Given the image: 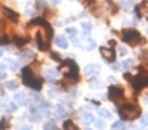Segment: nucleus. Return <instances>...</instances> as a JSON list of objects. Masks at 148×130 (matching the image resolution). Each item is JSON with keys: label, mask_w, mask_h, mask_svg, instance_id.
Instances as JSON below:
<instances>
[{"label": "nucleus", "mask_w": 148, "mask_h": 130, "mask_svg": "<svg viewBox=\"0 0 148 130\" xmlns=\"http://www.w3.org/2000/svg\"><path fill=\"white\" fill-rule=\"evenodd\" d=\"M55 43L58 47H61V49H67L68 47V40L64 37V35H58V37L55 39Z\"/></svg>", "instance_id": "nucleus-12"}, {"label": "nucleus", "mask_w": 148, "mask_h": 130, "mask_svg": "<svg viewBox=\"0 0 148 130\" xmlns=\"http://www.w3.org/2000/svg\"><path fill=\"white\" fill-rule=\"evenodd\" d=\"M67 33H68V34H74V35H76V34H77V30H76V28H67Z\"/></svg>", "instance_id": "nucleus-30"}, {"label": "nucleus", "mask_w": 148, "mask_h": 130, "mask_svg": "<svg viewBox=\"0 0 148 130\" xmlns=\"http://www.w3.org/2000/svg\"><path fill=\"white\" fill-rule=\"evenodd\" d=\"M2 55H3V50H2V49H0V56H2Z\"/></svg>", "instance_id": "nucleus-39"}, {"label": "nucleus", "mask_w": 148, "mask_h": 130, "mask_svg": "<svg viewBox=\"0 0 148 130\" xmlns=\"http://www.w3.org/2000/svg\"><path fill=\"white\" fill-rule=\"evenodd\" d=\"M14 102L18 103V105H24L27 102V96H25V93H22V92H18L14 95Z\"/></svg>", "instance_id": "nucleus-11"}, {"label": "nucleus", "mask_w": 148, "mask_h": 130, "mask_svg": "<svg viewBox=\"0 0 148 130\" xmlns=\"http://www.w3.org/2000/svg\"><path fill=\"white\" fill-rule=\"evenodd\" d=\"M93 123H95L96 129H104V127H105V123H104L102 120H95Z\"/></svg>", "instance_id": "nucleus-26"}, {"label": "nucleus", "mask_w": 148, "mask_h": 130, "mask_svg": "<svg viewBox=\"0 0 148 130\" xmlns=\"http://www.w3.org/2000/svg\"><path fill=\"white\" fill-rule=\"evenodd\" d=\"M6 89H9V90H16V89H18V83L14 81V80L8 81V83H6Z\"/></svg>", "instance_id": "nucleus-20"}, {"label": "nucleus", "mask_w": 148, "mask_h": 130, "mask_svg": "<svg viewBox=\"0 0 148 130\" xmlns=\"http://www.w3.org/2000/svg\"><path fill=\"white\" fill-rule=\"evenodd\" d=\"M27 42H28V39L27 37H15V44L16 46H24V44H27Z\"/></svg>", "instance_id": "nucleus-19"}, {"label": "nucleus", "mask_w": 148, "mask_h": 130, "mask_svg": "<svg viewBox=\"0 0 148 130\" xmlns=\"http://www.w3.org/2000/svg\"><path fill=\"white\" fill-rule=\"evenodd\" d=\"M119 114L123 120H135L141 115V108L135 103H126V105H121Z\"/></svg>", "instance_id": "nucleus-1"}, {"label": "nucleus", "mask_w": 148, "mask_h": 130, "mask_svg": "<svg viewBox=\"0 0 148 130\" xmlns=\"http://www.w3.org/2000/svg\"><path fill=\"white\" fill-rule=\"evenodd\" d=\"M145 64H147V67H148V56L145 58Z\"/></svg>", "instance_id": "nucleus-38"}, {"label": "nucleus", "mask_w": 148, "mask_h": 130, "mask_svg": "<svg viewBox=\"0 0 148 130\" xmlns=\"http://www.w3.org/2000/svg\"><path fill=\"white\" fill-rule=\"evenodd\" d=\"M51 56L55 59V61H62V59H61V56H59L56 52H52V53H51Z\"/></svg>", "instance_id": "nucleus-28"}, {"label": "nucleus", "mask_w": 148, "mask_h": 130, "mask_svg": "<svg viewBox=\"0 0 148 130\" xmlns=\"http://www.w3.org/2000/svg\"><path fill=\"white\" fill-rule=\"evenodd\" d=\"M59 69L62 71L64 76H65L67 78H71V80L76 78V80H77L79 67H77V64L74 62L73 59H65V61L62 62V65H61V68H59Z\"/></svg>", "instance_id": "nucleus-4"}, {"label": "nucleus", "mask_w": 148, "mask_h": 130, "mask_svg": "<svg viewBox=\"0 0 148 130\" xmlns=\"http://www.w3.org/2000/svg\"><path fill=\"white\" fill-rule=\"evenodd\" d=\"M55 115H56L58 118H64V115H65V108H64L61 103L55 106Z\"/></svg>", "instance_id": "nucleus-13"}, {"label": "nucleus", "mask_w": 148, "mask_h": 130, "mask_svg": "<svg viewBox=\"0 0 148 130\" xmlns=\"http://www.w3.org/2000/svg\"><path fill=\"white\" fill-rule=\"evenodd\" d=\"M84 73H86L88 77H95V76H98L101 73V67L98 64H89V65H86Z\"/></svg>", "instance_id": "nucleus-7"}, {"label": "nucleus", "mask_w": 148, "mask_h": 130, "mask_svg": "<svg viewBox=\"0 0 148 130\" xmlns=\"http://www.w3.org/2000/svg\"><path fill=\"white\" fill-rule=\"evenodd\" d=\"M121 40L130 44V46H136L139 43H142V37H141V33L136 31L135 28H126L121 31Z\"/></svg>", "instance_id": "nucleus-3"}, {"label": "nucleus", "mask_w": 148, "mask_h": 130, "mask_svg": "<svg viewBox=\"0 0 148 130\" xmlns=\"http://www.w3.org/2000/svg\"><path fill=\"white\" fill-rule=\"evenodd\" d=\"M43 130H56V124L52 123V121H49L43 126Z\"/></svg>", "instance_id": "nucleus-23"}, {"label": "nucleus", "mask_w": 148, "mask_h": 130, "mask_svg": "<svg viewBox=\"0 0 148 130\" xmlns=\"http://www.w3.org/2000/svg\"><path fill=\"white\" fill-rule=\"evenodd\" d=\"M88 130H90V129H88Z\"/></svg>", "instance_id": "nucleus-41"}, {"label": "nucleus", "mask_w": 148, "mask_h": 130, "mask_svg": "<svg viewBox=\"0 0 148 130\" xmlns=\"http://www.w3.org/2000/svg\"><path fill=\"white\" fill-rule=\"evenodd\" d=\"M0 96H3V90H2V87H0Z\"/></svg>", "instance_id": "nucleus-37"}, {"label": "nucleus", "mask_w": 148, "mask_h": 130, "mask_svg": "<svg viewBox=\"0 0 148 130\" xmlns=\"http://www.w3.org/2000/svg\"><path fill=\"white\" fill-rule=\"evenodd\" d=\"M56 76H58V71L56 69H53V68L46 69V77L47 78H56Z\"/></svg>", "instance_id": "nucleus-15"}, {"label": "nucleus", "mask_w": 148, "mask_h": 130, "mask_svg": "<svg viewBox=\"0 0 148 130\" xmlns=\"http://www.w3.org/2000/svg\"><path fill=\"white\" fill-rule=\"evenodd\" d=\"M141 123H142V126H147L148 124V117H144L142 120H141Z\"/></svg>", "instance_id": "nucleus-32"}, {"label": "nucleus", "mask_w": 148, "mask_h": 130, "mask_svg": "<svg viewBox=\"0 0 148 130\" xmlns=\"http://www.w3.org/2000/svg\"><path fill=\"white\" fill-rule=\"evenodd\" d=\"M64 129H65V130H79L76 126H74V123H73L71 120H67V121H64Z\"/></svg>", "instance_id": "nucleus-16"}, {"label": "nucleus", "mask_w": 148, "mask_h": 130, "mask_svg": "<svg viewBox=\"0 0 148 130\" xmlns=\"http://www.w3.org/2000/svg\"><path fill=\"white\" fill-rule=\"evenodd\" d=\"M113 130H126V127L123 124V121H116L113 124Z\"/></svg>", "instance_id": "nucleus-22"}, {"label": "nucleus", "mask_w": 148, "mask_h": 130, "mask_svg": "<svg viewBox=\"0 0 148 130\" xmlns=\"http://www.w3.org/2000/svg\"><path fill=\"white\" fill-rule=\"evenodd\" d=\"M99 52H101L102 58L105 59L107 62H114L116 53H114V50L111 49V47H99Z\"/></svg>", "instance_id": "nucleus-6"}, {"label": "nucleus", "mask_w": 148, "mask_h": 130, "mask_svg": "<svg viewBox=\"0 0 148 130\" xmlns=\"http://www.w3.org/2000/svg\"><path fill=\"white\" fill-rule=\"evenodd\" d=\"M5 78H6V73L3 69H0V80H5Z\"/></svg>", "instance_id": "nucleus-31"}, {"label": "nucleus", "mask_w": 148, "mask_h": 130, "mask_svg": "<svg viewBox=\"0 0 148 130\" xmlns=\"http://www.w3.org/2000/svg\"><path fill=\"white\" fill-rule=\"evenodd\" d=\"M21 130H31L28 126H24V127H21Z\"/></svg>", "instance_id": "nucleus-35"}, {"label": "nucleus", "mask_w": 148, "mask_h": 130, "mask_svg": "<svg viewBox=\"0 0 148 130\" xmlns=\"http://www.w3.org/2000/svg\"><path fill=\"white\" fill-rule=\"evenodd\" d=\"M6 64L12 68V69H18L19 68V62H16V61H14V59H6Z\"/></svg>", "instance_id": "nucleus-17"}, {"label": "nucleus", "mask_w": 148, "mask_h": 130, "mask_svg": "<svg viewBox=\"0 0 148 130\" xmlns=\"http://www.w3.org/2000/svg\"><path fill=\"white\" fill-rule=\"evenodd\" d=\"M82 27H83L84 31H90V30H92V24H89V22H83V24H82Z\"/></svg>", "instance_id": "nucleus-27"}, {"label": "nucleus", "mask_w": 148, "mask_h": 130, "mask_svg": "<svg viewBox=\"0 0 148 130\" xmlns=\"http://www.w3.org/2000/svg\"><path fill=\"white\" fill-rule=\"evenodd\" d=\"M108 98L114 103H120L123 101V98H125V90L120 86H111L108 90Z\"/></svg>", "instance_id": "nucleus-5"}, {"label": "nucleus", "mask_w": 148, "mask_h": 130, "mask_svg": "<svg viewBox=\"0 0 148 130\" xmlns=\"http://www.w3.org/2000/svg\"><path fill=\"white\" fill-rule=\"evenodd\" d=\"M83 121H84L86 124H89V123H93V121H95V118H93L92 114H83Z\"/></svg>", "instance_id": "nucleus-21"}, {"label": "nucleus", "mask_w": 148, "mask_h": 130, "mask_svg": "<svg viewBox=\"0 0 148 130\" xmlns=\"http://www.w3.org/2000/svg\"><path fill=\"white\" fill-rule=\"evenodd\" d=\"M119 52H120V55H121V56L127 55V49H125V47H120V49H119Z\"/></svg>", "instance_id": "nucleus-29"}, {"label": "nucleus", "mask_w": 148, "mask_h": 130, "mask_svg": "<svg viewBox=\"0 0 148 130\" xmlns=\"http://www.w3.org/2000/svg\"><path fill=\"white\" fill-rule=\"evenodd\" d=\"M37 5H39V7H40V6L45 7V2H43V0H37Z\"/></svg>", "instance_id": "nucleus-33"}, {"label": "nucleus", "mask_w": 148, "mask_h": 130, "mask_svg": "<svg viewBox=\"0 0 148 130\" xmlns=\"http://www.w3.org/2000/svg\"><path fill=\"white\" fill-rule=\"evenodd\" d=\"M136 12H138V15H139V16L148 19V0H144L141 5L136 6Z\"/></svg>", "instance_id": "nucleus-8"}, {"label": "nucleus", "mask_w": 148, "mask_h": 130, "mask_svg": "<svg viewBox=\"0 0 148 130\" xmlns=\"http://www.w3.org/2000/svg\"><path fill=\"white\" fill-rule=\"evenodd\" d=\"M59 2H61V0H52V3H55V5H56V3H59Z\"/></svg>", "instance_id": "nucleus-36"}, {"label": "nucleus", "mask_w": 148, "mask_h": 130, "mask_svg": "<svg viewBox=\"0 0 148 130\" xmlns=\"http://www.w3.org/2000/svg\"><path fill=\"white\" fill-rule=\"evenodd\" d=\"M34 58H36V53L33 50H24L19 55V61H33Z\"/></svg>", "instance_id": "nucleus-10"}, {"label": "nucleus", "mask_w": 148, "mask_h": 130, "mask_svg": "<svg viewBox=\"0 0 148 130\" xmlns=\"http://www.w3.org/2000/svg\"><path fill=\"white\" fill-rule=\"evenodd\" d=\"M132 65H133V59H125V61L121 62L123 69H129V68H132Z\"/></svg>", "instance_id": "nucleus-18"}, {"label": "nucleus", "mask_w": 148, "mask_h": 130, "mask_svg": "<svg viewBox=\"0 0 148 130\" xmlns=\"http://www.w3.org/2000/svg\"><path fill=\"white\" fill-rule=\"evenodd\" d=\"M3 15H5L6 18H9L10 21H14V22H16V21L19 19V16H18L16 12L12 10V9H9V7H5V9H3Z\"/></svg>", "instance_id": "nucleus-9"}, {"label": "nucleus", "mask_w": 148, "mask_h": 130, "mask_svg": "<svg viewBox=\"0 0 148 130\" xmlns=\"http://www.w3.org/2000/svg\"><path fill=\"white\" fill-rule=\"evenodd\" d=\"M22 80L27 86H30L34 90H40L42 89V80L39 77H36L31 68H24L22 69Z\"/></svg>", "instance_id": "nucleus-2"}, {"label": "nucleus", "mask_w": 148, "mask_h": 130, "mask_svg": "<svg viewBox=\"0 0 148 130\" xmlns=\"http://www.w3.org/2000/svg\"><path fill=\"white\" fill-rule=\"evenodd\" d=\"M16 108H18V103H15V102H10V103L6 105V110L8 111H15Z\"/></svg>", "instance_id": "nucleus-25"}, {"label": "nucleus", "mask_w": 148, "mask_h": 130, "mask_svg": "<svg viewBox=\"0 0 148 130\" xmlns=\"http://www.w3.org/2000/svg\"><path fill=\"white\" fill-rule=\"evenodd\" d=\"M98 114H99V117H102V118H111V112L105 108H99L98 110Z\"/></svg>", "instance_id": "nucleus-14"}, {"label": "nucleus", "mask_w": 148, "mask_h": 130, "mask_svg": "<svg viewBox=\"0 0 148 130\" xmlns=\"http://www.w3.org/2000/svg\"><path fill=\"white\" fill-rule=\"evenodd\" d=\"M0 69H6V64L5 62H0Z\"/></svg>", "instance_id": "nucleus-34"}, {"label": "nucleus", "mask_w": 148, "mask_h": 130, "mask_svg": "<svg viewBox=\"0 0 148 130\" xmlns=\"http://www.w3.org/2000/svg\"><path fill=\"white\" fill-rule=\"evenodd\" d=\"M145 102H147V103H148V98H145Z\"/></svg>", "instance_id": "nucleus-40"}, {"label": "nucleus", "mask_w": 148, "mask_h": 130, "mask_svg": "<svg viewBox=\"0 0 148 130\" xmlns=\"http://www.w3.org/2000/svg\"><path fill=\"white\" fill-rule=\"evenodd\" d=\"M9 121H8V118H3L2 121H0V130H6V129H9Z\"/></svg>", "instance_id": "nucleus-24"}]
</instances>
